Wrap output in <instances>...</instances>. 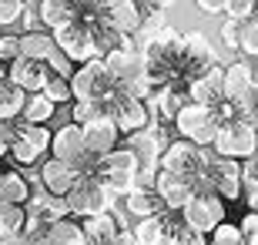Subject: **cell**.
<instances>
[{"label": "cell", "mask_w": 258, "mask_h": 245, "mask_svg": "<svg viewBox=\"0 0 258 245\" xmlns=\"http://www.w3.org/2000/svg\"><path fill=\"white\" fill-rule=\"evenodd\" d=\"M30 198V181L20 175V171H4L0 178V202L7 205H24Z\"/></svg>", "instance_id": "obj_27"}, {"label": "cell", "mask_w": 258, "mask_h": 245, "mask_svg": "<svg viewBox=\"0 0 258 245\" xmlns=\"http://www.w3.org/2000/svg\"><path fill=\"white\" fill-rule=\"evenodd\" d=\"M251 97H255V104H258V87H255V94H251Z\"/></svg>", "instance_id": "obj_48"}, {"label": "cell", "mask_w": 258, "mask_h": 245, "mask_svg": "<svg viewBox=\"0 0 258 245\" xmlns=\"http://www.w3.org/2000/svg\"><path fill=\"white\" fill-rule=\"evenodd\" d=\"M245 245H258V232L255 235H245Z\"/></svg>", "instance_id": "obj_47"}, {"label": "cell", "mask_w": 258, "mask_h": 245, "mask_svg": "<svg viewBox=\"0 0 258 245\" xmlns=\"http://www.w3.org/2000/svg\"><path fill=\"white\" fill-rule=\"evenodd\" d=\"M205 14H211V17H218V14H225V0H195Z\"/></svg>", "instance_id": "obj_42"}, {"label": "cell", "mask_w": 258, "mask_h": 245, "mask_svg": "<svg viewBox=\"0 0 258 245\" xmlns=\"http://www.w3.org/2000/svg\"><path fill=\"white\" fill-rule=\"evenodd\" d=\"M20 57V37L17 34H7V30H0V64L7 67L10 61H17Z\"/></svg>", "instance_id": "obj_34"}, {"label": "cell", "mask_w": 258, "mask_h": 245, "mask_svg": "<svg viewBox=\"0 0 258 245\" xmlns=\"http://www.w3.org/2000/svg\"><path fill=\"white\" fill-rule=\"evenodd\" d=\"M40 94L50 97L54 104L74 101V97H71V81H67V77H60V74H54V71H50V77L44 81V91H40Z\"/></svg>", "instance_id": "obj_30"}, {"label": "cell", "mask_w": 258, "mask_h": 245, "mask_svg": "<svg viewBox=\"0 0 258 245\" xmlns=\"http://www.w3.org/2000/svg\"><path fill=\"white\" fill-rule=\"evenodd\" d=\"M218 64V51L201 30H191V34H181V84L188 87L191 77H198L205 67Z\"/></svg>", "instance_id": "obj_10"}, {"label": "cell", "mask_w": 258, "mask_h": 245, "mask_svg": "<svg viewBox=\"0 0 258 245\" xmlns=\"http://www.w3.org/2000/svg\"><path fill=\"white\" fill-rule=\"evenodd\" d=\"M20 245H47V238H44V235H24Z\"/></svg>", "instance_id": "obj_46"}, {"label": "cell", "mask_w": 258, "mask_h": 245, "mask_svg": "<svg viewBox=\"0 0 258 245\" xmlns=\"http://www.w3.org/2000/svg\"><path fill=\"white\" fill-rule=\"evenodd\" d=\"M221 81H225V67L221 64H211L205 67L198 77H191L188 81V101L195 104H218L221 101Z\"/></svg>", "instance_id": "obj_19"}, {"label": "cell", "mask_w": 258, "mask_h": 245, "mask_svg": "<svg viewBox=\"0 0 258 245\" xmlns=\"http://www.w3.org/2000/svg\"><path fill=\"white\" fill-rule=\"evenodd\" d=\"M54 44H57V51H64L74 64H84V61L101 57V51H97V44H94V34H91V24L81 20V17L54 30Z\"/></svg>", "instance_id": "obj_9"}, {"label": "cell", "mask_w": 258, "mask_h": 245, "mask_svg": "<svg viewBox=\"0 0 258 245\" xmlns=\"http://www.w3.org/2000/svg\"><path fill=\"white\" fill-rule=\"evenodd\" d=\"M0 178H4V168H0Z\"/></svg>", "instance_id": "obj_52"}, {"label": "cell", "mask_w": 258, "mask_h": 245, "mask_svg": "<svg viewBox=\"0 0 258 245\" xmlns=\"http://www.w3.org/2000/svg\"><path fill=\"white\" fill-rule=\"evenodd\" d=\"M97 17L104 20L107 27L121 30L124 37H138V34L144 30V24H148V20H144V10H141V4H138V0H107Z\"/></svg>", "instance_id": "obj_12"}, {"label": "cell", "mask_w": 258, "mask_h": 245, "mask_svg": "<svg viewBox=\"0 0 258 245\" xmlns=\"http://www.w3.org/2000/svg\"><path fill=\"white\" fill-rule=\"evenodd\" d=\"M255 4H258V0H255Z\"/></svg>", "instance_id": "obj_53"}, {"label": "cell", "mask_w": 258, "mask_h": 245, "mask_svg": "<svg viewBox=\"0 0 258 245\" xmlns=\"http://www.w3.org/2000/svg\"><path fill=\"white\" fill-rule=\"evenodd\" d=\"M24 222H27V208L24 205L0 202V232H20L24 235Z\"/></svg>", "instance_id": "obj_29"}, {"label": "cell", "mask_w": 258, "mask_h": 245, "mask_svg": "<svg viewBox=\"0 0 258 245\" xmlns=\"http://www.w3.org/2000/svg\"><path fill=\"white\" fill-rule=\"evenodd\" d=\"M107 111H111V118H114V124H117V131H121V134H134V131H141V128L151 124L148 101L131 97L121 84H117L114 97H111V104H107Z\"/></svg>", "instance_id": "obj_11"}, {"label": "cell", "mask_w": 258, "mask_h": 245, "mask_svg": "<svg viewBox=\"0 0 258 245\" xmlns=\"http://www.w3.org/2000/svg\"><path fill=\"white\" fill-rule=\"evenodd\" d=\"M10 84H17L24 94H37L44 91V81L50 77V67L44 61H27V57H17V61H10L7 71H4Z\"/></svg>", "instance_id": "obj_14"}, {"label": "cell", "mask_w": 258, "mask_h": 245, "mask_svg": "<svg viewBox=\"0 0 258 245\" xmlns=\"http://www.w3.org/2000/svg\"><path fill=\"white\" fill-rule=\"evenodd\" d=\"M50 128L47 124H24L17 121L14 141H10V158L17 165H37L44 161V155L50 151Z\"/></svg>", "instance_id": "obj_8"}, {"label": "cell", "mask_w": 258, "mask_h": 245, "mask_svg": "<svg viewBox=\"0 0 258 245\" xmlns=\"http://www.w3.org/2000/svg\"><path fill=\"white\" fill-rule=\"evenodd\" d=\"M54 47L57 44H54L50 30H24L20 34V57H27V61H47Z\"/></svg>", "instance_id": "obj_24"}, {"label": "cell", "mask_w": 258, "mask_h": 245, "mask_svg": "<svg viewBox=\"0 0 258 245\" xmlns=\"http://www.w3.org/2000/svg\"><path fill=\"white\" fill-rule=\"evenodd\" d=\"M74 4H77V17L87 20V17H97V14H101V7H104L107 0H74Z\"/></svg>", "instance_id": "obj_40"}, {"label": "cell", "mask_w": 258, "mask_h": 245, "mask_svg": "<svg viewBox=\"0 0 258 245\" xmlns=\"http://www.w3.org/2000/svg\"><path fill=\"white\" fill-rule=\"evenodd\" d=\"M81 131H84V148L91 151L94 158L111 155V151L117 148V141H121V131H117V124H114V118H111V114L97 118V121L81 124Z\"/></svg>", "instance_id": "obj_15"}, {"label": "cell", "mask_w": 258, "mask_h": 245, "mask_svg": "<svg viewBox=\"0 0 258 245\" xmlns=\"http://www.w3.org/2000/svg\"><path fill=\"white\" fill-rule=\"evenodd\" d=\"M114 91H117V84L111 81V71L104 67V61H101V57L77 64L74 74H71V97H74V101H77V97H91V101L111 104Z\"/></svg>", "instance_id": "obj_6"}, {"label": "cell", "mask_w": 258, "mask_h": 245, "mask_svg": "<svg viewBox=\"0 0 258 245\" xmlns=\"http://www.w3.org/2000/svg\"><path fill=\"white\" fill-rule=\"evenodd\" d=\"M37 17L44 24V30H54L77 20V4L74 0H37Z\"/></svg>", "instance_id": "obj_21"}, {"label": "cell", "mask_w": 258, "mask_h": 245, "mask_svg": "<svg viewBox=\"0 0 258 245\" xmlns=\"http://www.w3.org/2000/svg\"><path fill=\"white\" fill-rule=\"evenodd\" d=\"M101 61H104V67L111 71V81L121 84V87H127V84H134V81L144 77L138 47H114V51H107V54H101Z\"/></svg>", "instance_id": "obj_13"}, {"label": "cell", "mask_w": 258, "mask_h": 245, "mask_svg": "<svg viewBox=\"0 0 258 245\" xmlns=\"http://www.w3.org/2000/svg\"><path fill=\"white\" fill-rule=\"evenodd\" d=\"M54 114H57V104L37 91V94H27V101H24V111H20L17 121H24V124H47Z\"/></svg>", "instance_id": "obj_25"}, {"label": "cell", "mask_w": 258, "mask_h": 245, "mask_svg": "<svg viewBox=\"0 0 258 245\" xmlns=\"http://www.w3.org/2000/svg\"><path fill=\"white\" fill-rule=\"evenodd\" d=\"M44 64H47L50 67V71H54V74H60V77H67V81H71V74H74V61H71V57H67L64 54V51H57V47H54V51H50V57H47V61H44Z\"/></svg>", "instance_id": "obj_35"}, {"label": "cell", "mask_w": 258, "mask_h": 245, "mask_svg": "<svg viewBox=\"0 0 258 245\" xmlns=\"http://www.w3.org/2000/svg\"><path fill=\"white\" fill-rule=\"evenodd\" d=\"M4 71H7V67H4V64H0V77H4Z\"/></svg>", "instance_id": "obj_49"}, {"label": "cell", "mask_w": 258, "mask_h": 245, "mask_svg": "<svg viewBox=\"0 0 258 245\" xmlns=\"http://www.w3.org/2000/svg\"><path fill=\"white\" fill-rule=\"evenodd\" d=\"M211 151L221 155V158H235V161H248L255 158L258 151V131L251 118H235V121H225L218 124V134H215V141H211Z\"/></svg>", "instance_id": "obj_3"}, {"label": "cell", "mask_w": 258, "mask_h": 245, "mask_svg": "<svg viewBox=\"0 0 258 245\" xmlns=\"http://www.w3.org/2000/svg\"><path fill=\"white\" fill-rule=\"evenodd\" d=\"M238 37H241V20H225L221 24V44L228 51H238Z\"/></svg>", "instance_id": "obj_38"}, {"label": "cell", "mask_w": 258, "mask_h": 245, "mask_svg": "<svg viewBox=\"0 0 258 245\" xmlns=\"http://www.w3.org/2000/svg\"><path fill=\"white\" fill-rule=\"evenodd\" d=\"M251 94H255V84H251V64H248V61H235V64L225 67L221 101H231V104L248 108V97Z\"/></svg>", "instance_id": "obj_17"}, {"label": "cell", "mask_w": 258, "mask_h": 245, "mask_svg": "<svg viewBox=\"0 0 258 245\" xmlns=\"http://www.w3.org/2000/svg\"><path fill=\"white\" fill-rule=\"evenodd\" d=\"M241 232H245V235H255V232H258V212H251V208H248V215H245V218H241Z\"/></svg>", "instance_id": "obj_43"}, {"label": "cell", "mask_w": 258, "mask_h": 245, "mask_svg": "<svg viewBox=\"0 0 258 245\" xmlns=\"http://www.w3.org/2000/svg\"><path fill=\"white\" fill-rule=\"evenodd\" d=\"M24 10H27L24 0H0V30H7L10 24H17V20L24 17Z\"/></svg>", "instance_id": "obj_33"}, {"label": "cell", "mask_w": 258, "mask_h": 245, "mask_svg": "<svg viewBox=\"0 0 258 245\" xmlns=\"http://www.w3.org/2000/svg\"><path fill=\"white\" fill-rule=\"evenodd\" d=\"M151 188L161 195V202H164V208H168V212H181V208L191 202V195L198 191V188H195V181L178 178V175L161 171V168H158V175H154V185H151Z\"/></svg>", "instance_id": "obj_18"}, {"label": "cell", "mask_w": 258, "mask_h": 245, "mask_svg": "<svg viewBox=\"0 0 258 245\" xmlns=\"http://www.w3.org/2000/svg\"><path fill=\"white\" fill-rule=\"evenodd\" d=\"M181 218V225H188L191 232H201V235H208L215 228L225 222V202H221L215 191H195L191 202L178 212Z\"/></svg>", "instance_id": "obj_7"}, {"label": "cell", "mask_w": 258, "mask_h": 245, "mask_svg": "<svg viewBox=\"0 0 258 245\" xmlns=\"http://www.w3.org/2000/svg\"><path fill=\"white\" fill-rule=\"evenodd\" d=\"M238 51H245L248 57L258 54V14L241 20V37H238Z\"/></svg>", "instance_id": "obj_31"}, {"label": "cell", "mask_w": 258, "mask_h": 245, "mask_svg": "<svg viewBox=\"0 0 258 245\" xmlns=\"http://www.w3.org/2000/svg\"><path fill=\"white\" fill-rule=\"evenodd\" d=\"M77 175H81V171H77L74 165L60 161V158L40 161V185H44V191H50V195H60V198H64L67 191L74 188Z\"/></svg>", "instance_id": "obj_20"}, {"label": "cell", "mask_w": 258, "mask_h": 245, "mask_svg": "<svg viewBox=\"0 0 258 245\" xmlns=\"http://www.w3.org/2000/svg\"><path fill=\"white\" fill-rule=\"evenodd\" d=\"M245 202H248L251 212H258V185H248V188H245Z\"/></svg>", "instance_id": "obj_44"}, {"label": "cell", "mask_w": 258, "mask_h": 245, "mask_svg": "<svg viewBox=\"0 0 258 245\" xmlns=\"http://www.w3.org/2000/svg\"><path fill=\"white\" fill-rule=\"evenodd\" d=\"M67 205H71V215H101V212H111V205H114V195H111V188L104 185V178H101V171H87V175H77L74 188L67 191Z\"/></svg>", "instance_id": "obj_2"}, {"label": "cell", "mask_w": 258, "mask_h": 245, "mask_svg": "<svg viewBox=\"0 0 258 245\" xmlns=\"http://www.w3.org/2000/svg\"><path fill=\"white\" fill-rule=\"evenodd\" d=\"M168 245H208V242H205V235H201V232H191L188 225H181V222H178V228H174L171 238H168Z\"/></svg>", "instance_id": "obj_37"}, {"label": "cell", "mask_w": 258, "mask_h": 245, "mask_svg": "<svg viewBox=\"0 0 258 245\" xmlns=\"http://www.w3.org/2000/svg\"><path fill=\"white\" fill-rule=\"evenodd\" d=\"M14 131H17V121H0V158H4V155H10Z\"/></svg>", "instance_id": "obj_41"}, {"label": "cell", "mask_w": 258, "mask_h": 245, "mask_svg": "<svg viewBox=\"0 0 258 245\" xmlns=\"http://www.w3.org/2000/svg\"><path fill=\"white\" fill-rule=\"evenodd\" d=\"M178 212H158V215L151 218H138V225H134V242L138 245H168V238H171V232L178 228Z\"/></svg>", "instance_id": "obj_16"}, {"label": "cell", "mask_w": 258, "mask_h": 245, "mask_svg": "<svg viewBox=\"0 0 258 245\" xmlns=\"http://www.w3.org/2000/svg\"><path fill=\"white\" fill-rule=\"evenodd\" d=\"M251 14H258V4H255V0H225V17L245 20V17H251Z\"/></svg>", "instance_id": "obj_36"}, {"label": "cell", "mask_w": 258, "mask_h": 245, "mask_svg": "<svg viewBox=\"0 0 258 245\" xmlns=\"http://www.w3.org/2000/svg\"><path fill=\"white\" fill-rule=\"evenodd\" d=\"M255 175H258V161H255Z\"/></svg>", "instance_id": "obj_50"}, {"label": "cell", "mask_w": 258, "mask_h": 245, "mask_svg": "<svg viewBox=\"0 0 258 245\" xmlns=\"http://www.w3.org/2000/svg\"><path fill=\"white\" fill-rule=\"evenodd\" d=\"M138 4H141V10H144V20H148V24H154V20H158V14H161V10H168L174 0H138ZM148 24H144V27H148Z\"/></svg>", "instance_id": "obj_39"}, {"label": "cell", "mask_w": 258, "mask_h": 245, "mask_svg": "<svg viewBox=\"0 0 258 245\" xmlns=\"http://www.w3.org/2000/svg\"><path fill=\"white\" fill-rule=\"evenodd\" d=\"M255 67H258V54H255Z\"/></svg>", "instance_id": "obj_51"}, {"label": "cell", "mask_w": 258, "mask_h": 245, "mask_svg": "<svg viewBox=\"0 0 258 245\" xmlns=\"http://www.w3.org/2000/svg\"><path fill=\"white\" fill-rule=\"evenodd\" d=\"M50 158H60V161H67V165H74L81 175L101 171V158H94V155L84 148V131H81V124H74V121L50 134Z\"/></svg>", "instance_id": "obj_5"}, {"label": "cell", "mask_w": 258, "mask_h": 245, "mask_svg": "<svg viewBox=\"0 0 258 245\" xmlns=\"http://www.w3.org/2000/svg\"><path fill=\"white\" fill-rule=\"evenodd\" d=\"M208 151L211 148H198V144L188 141V138H174V141L164 144L158 168H161V171H171V175H178V178L195 181V188H201L205 165H208Z\"/></svg>", "instance_id": "obj_1"}, {"label": "cell", "mask_w": 258, "mask_h": 245, "mask_svg": "<svg viewBox=\"0 0 258 245\" xmlns=\"http://www.w3.org/2000/svg\"><path fill=\"white\" fill-rule=\"evenodd\" d=\"M218 111L215 104H195V101H184V108L174 114V131L178 138H188L195 141L198 148H211L215 134H218Z\"/></svg>", "instance_id": "obj_4"}, {"label": "cell", "mask_w": 258, "mask_h": 245, "mask_svg": "<svg viewBox=\"0 0 258 245\" xmlns=\"http://www.w3.org/2000/svg\"><path fill=\"white\" fill-rule=\"evenodd\" d=\"M20 242H24L20 232H0V245H20Z\"/></svg>", "instance_id": "obj_45"}, {"label": "cell", "mask_w": 258, "mask_h": 245, "mask_svg": "<svg viewBox=\"0 0 258 245\" xmlns=\"http://www.w3.org/2000/svg\"><path fill=\"white\" fill-rule=\"evenodd\" d=\"M24 101H27V94L17 84H10L7 77H0V121H17L24 111Z\"/></svg>", "instance_id": "obj_26"}, {"label": "cell", "mask_w": 258, "mask_h": 245, "mask_svg": "<svg viewBox=\"0 0 258 245\" xmlns=\"http://www.w3.org/2000/svg\"><path fill=\"white\" fill-rule=\"evenodd\" d=\"M124 208L134 218H151V215H158V212H164V202H161V195H158L154 188L138 185L131 195H124Z\"/></svg>", "instance_id": "obj_22"}, {"label": "cell", "mask_w": 258, "mask_h": 245, "mask_svg": "<svg viewBox=\"0 0 258 245\" xmlns=\"http://www.w3.org/2000/svg\"><path fill=\"white\" fill-rule=\"evenodd\" d=\"M47 245H87V235H84V225L74 222V218L67 215L60 222H50L47 232H44Z\"/></svg>", "instance_id": "obj_23"}, {"label": "cell", "mask_w": 258, "mask_h": 245, "mask_svg": "<svg viewBox=\"0 0 258 245\" xmlns=\"http://www.w3.org/2000/svg\"><path fill=\"white\" fill-rule=\"evenodd\" d=\"M208 245H245V232L231 222H221L215 232H211V242Z\"/></svg>", "instance_id": "obj_32"}, {"label": "cell", "mask_w": 258, "mask_h": 245, "mask_svg": "<svg viewBox=\"0 0 258 245\" xmlns=\"http://www.w3.org/2000/svg\"><path fill=\"white\" fill-rule=\"evenodd\" d=\"M107 104L104 101H91V97H77L74 104H71V121L74 124H87V121H97V118H104Z\"/></svg>", "instance_id": "obj_28"}]
</instances>
